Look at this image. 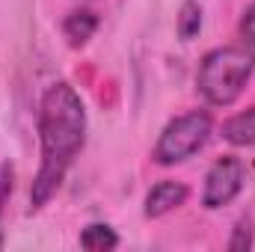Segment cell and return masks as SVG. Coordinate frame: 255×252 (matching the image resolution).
Listing matches in <instances>:
<instances>
[{"mask_svg":"<svg viewBox=\"0 0 255 252\" xmlns=\"http://www.w3.org/2000/svg\"><path fill=\"white\" fill-rule=\"evenodd\" d=\"M80 247L89 252H107L119 247V235L107 223H92L80 232Z\"/></svg>","mask_w":255,"mask_h":252,"instance_id":"ba28073f","label":"cell"},{"mask_svg":"<svg viewBox=\"0 0 255 252\" xmlns=\"http://www.w3.org/2000/svg\"><path fill=\"white\" fill-rule=\"evenodd\" d=\"M253 241H255L253 220H250V217H241V220L235 223V232H232V238H229L226 247L232 252H247V250H253Z\"/></svg>","mask_w":255,"mask_h":252,"instance_id":"30bf717a","label":"cell"},{"mask_svg":"<svg viewBox=\"0 0 255 252\" xmlns=\"http://www.w3.org/2000/svg\"><path fill=\"white\" fill-rule=\"evenodd\" d=\"M223 139L244 148V145H255V107H247L241 113H235L232 119L223 122Z\"/></svg>","mask_w":255,"mask_h":252,"instance_id":"52a82bcc","label":"cell"},{"mask_svg":"<svg viewBox=\"0 0 255 252\" xmlns=\"http://www.w3.org/2000/svg\"><path fill=\"white\" fill-rule=\"evenodd\" d=\"M12 181H15V169H12V163L0 160V220H3L6 202H9V196H12Z\"/></svg>","mask_w":255,"mask_h":252,"instance_id":"8fae6325","label":"cell"},{"mask_svg":"<svg viewBox=\"0 0 255 252\" xmlns=\"http://www.w3.org/2000/svg\"><path fill=\"white\" fill-rule=\"evenodd\" d=\"M247 184V166L241 157L229 154V157H220L208 175H205V187H202V205L208 211H217L229 202H235L241 196V190Z\"/></svg>","mask_w":255,"mask_h":252,"instance_id":"277c9868","label":"cell"},{"mask_svg":"<svg viewBox=\"0 0 255 252\" xmlns=\"http://www.w3.org/2000/svg\"><path fill=\"white\" fill-rule=\"evenodd\" d=\"M214 119L208 110H190L184 116H175L169 125L160 130L157 142H154V163L160 166H175L181 160L193 157L199 148H205V142L211 139Z\"/></svg>","mask_w":255,"mask_h":252,"instance_id":"3957f363","label":"cell"},{"mask_svg":"<svg viewBox=\"0 0 255 252\" xmlns=\"http://www.w3.org/2000/svg\"><path fill=\"white\" fill-rule=\"evenodd\" d=\"M175 27H178V36H181L184 42H190V39L199 36V30H202V6H199L196 0H184Z\"/></svg>","mask_w":255,"mask_h":252,"instance_id":"9c48e42d","label":"cell"},{"mask_svg":"<svg viewBox=\"0 0 255 252\" xmlns=\"http://www.w3.org/2000/svg\"><path fill=\"white\" fill-rule=\"evenodd\" d=\"M98 30V15L92 9H71L63 21V36L71 48H83Z\"/></svg>","mask_w":255,"mask_h":252,"instance_id":"8992f818","label":"cell"},{"mask_svg":"<svg viewBox=\"0 0 255 252\" xmlns=\"http://www.w3.org/2000/svg\"><path fill=\"white\" fill-rule=\"evenodd\" d=\"M184 202H187V187L181 181H160V184H154L148 190L142 214L148 220H157V217H166L169 211L181 208Z\"/></svg>","mask_w":255,"mask_h":252,"instance_id":"5b68a950","label":"cell"},{"mask_svg":"<svg viewBox=\"0 0 255 252\" xmlns=\"http://www.w3.org/2000/svg\"><path fill=\"white\" fill-rule=\"evenodd\" d=\"M255 71V54L247 48H214L202 57L196 89L211 107H229L241 98Z\"/></svg>","mask_w":255,"mask_h":252,"instance_id":"7a4b0ae2","label":"cell"},{"mask_svg":"<svg viewBox=\"0 0 255 252\" xmlns=\"http://www.w3.org/2000/svg\"><path fill=\"white\" fill-rule=\"evenodd\" d=\"M241 36H244V42L255 48V0L244 9V18H241Z\"/></svg>","mask_w":255,"mask_h":252,"instance_id":"7c38bea8","label":"cell"},{"mask_svg":"<svg viewBox=\"0 0 255 252\" xmlns=\"http://www.w3.org/2000/svg\"><path fill=\"white\" fill-rule=\"evenodd\" d=\"M39 145L42 163L30 187L33 211L45 208L63 187L65 172L86 145V107L71 83H51L39 104Z\"/></svg>","mask_w":255,"mask_h":252,"instance_id":"6da1fadb","label":"cell"}]
</instances>
